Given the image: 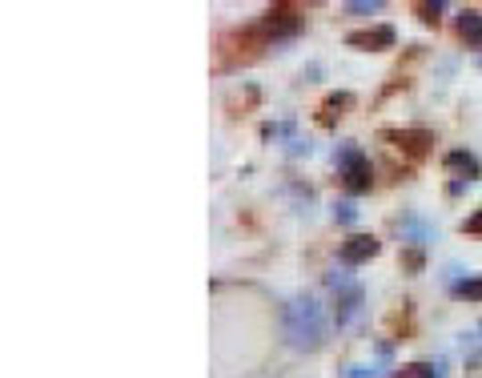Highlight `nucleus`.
I'll return each instance as SVG.
<instances>
[{
  "mask_svg": "<svg viewBox=\"0 0 482 378\" xmlns=\"http://www.w3.org/2000/svg\"><path fill=\"white\" fill-rule=\"evenodd\" d=\"M342 181H345V189H350V193H366L370 189L374 169H370L366 153H358V149H345L342 153Z\"/></svg>",
  "mask_w": 482,
  "mask_h": 378,
  "instance_id": "1",
  "label": "nucleus"
},
{
  "mask_svg": "<svg viewBox=\"0 0 482 378\" xmlns=\"http://www.w3.org/2000/svg\"><path fill=\"white\" fill-rule=\"evenodd\" d=\"M386 141H394L398 149H406V153H426L434 145V133L430 129H386Z\"/></svg>",
  "mask_w": 482,
  "mask_h": 378,
  "instance_id": "2",
  "label": "nucleus"
},
{
  "mask_svg": "<svg viewBox=\"0 0 482 378\" xmlns=\"http://www.w3.org/2000/svg\"><path fill=\"white\" fill-rule=\"evenodd\" d=\"M378 254V238L374 233H353V238L342 241V262L345 265H362Z\"/></svg>",
  "mask_w": 482,
  "mask_h": 378,
  "instance_id": "3",
  "label": "nucleus"
},
{
  "mask_svg": "<svg viewBox=\"0 0 482 378\" xmlns=\"http://www.w3.org/2000/svg\"><path fill=\"white\" fill-rule=\"evenodd\" d=\"M345 45H350V48H370V53H378V48H390V45H394V29H390V24H378V29L350 32V37H345Z\"/></svg>",
  "mask_w": 482,
  "mask_h": 378,
  "instance_id": "4",
  "label": "nucleus"
},
{
  "mask_svg": "<svg viewBox=\"0 0 482 378\" xmlns=\"http://www.w3.org/2000/svg\"><path fill=\"white\" fill-rule=\"evenodd\" d=\"M458 37H462L466 45H482V13L478 8H462V13H458Z\"/></svg>",
  "mask_w": 482,
  "mask_h": 378,
  "instance_id": "5",
  "label": "nucleus"
},
{
  "mask_svg": "<svg viewBox=\"0 0 482 378\" xmlns=\"http://www.w3.org/2000/svg\"><path fill=\"white\" fill-rule=\"evenodd\" d=\"M294 29H297L294 8H270V16L262 21V32H273V37H281V32H294Z\"/></svg>",
  "mask_w": 482,
  "mask_h": 378,
  "instance_id": "6",
  "label": "nucleus"
},
{
  "mask_svg": "<svg viewBox=\"0 0 482 378\" xmlns=\"http://www.w3.org/2000/svg\"><path fill=\"white\" fill-rule=\"evenodd\" d=\"M345 105H350V97H345V93L329 97V101L321 105V125H334V117H342V113H334V109H345Z\"/></svg>",
  "mask_w": 482,
  "mask_h": 378,
  "instance_id": "7",
  "label": "nucleus"
},
{
  "mask_svg": "<svg viewBox=\"0 0 482 378\" xmlns=\"http://www.w3.org/2000/svg\"><path fill=\"white\" fill-rule=\"evenodd\" d=\"M446 169H462V173H478V161L470 153H446Z\"/></svg>",
  "mask_w": 482,
  "mask_h": 378,
  "instance_id": "8",
  "label": "nucleus"
},
{
  "mask_svg": "<svg viewBox=\"0 0 482 378\" xmlns=\"http://www.w3.org/2000/svg\"><path fill=\"white\" fill-rule=\"evenodd\" d=\"M458 298H470V302H482V278H470V281H458L454 290Z\"/></svg>",
  "mask_w": 482,
  "mask_h": 378,
  "instance_id": "9",
  "label": "nucleus"
},
{
  "mask_svg": "<svg viewBox=\"0 0 482 378\" xmlns=\"http://www.w3.org/2000/svg\"><path fill=\"white\" fill-rule=\"evenodd\" d=\"M394 378H434V370L426 366V362H410V366H402Z\"/></svg>",
  "mask_w": 482,
  "mask_h": 378,
  "instance_id": "10",
  "label": "nucleus"
},
{
  "mask_svg": "<svg viewBox=\"0 0 482 378\" xmlns=\"http://www.w3.org/2000/svg\"><path fill=\"white\" fill-rule=\"evenodd\" d=\"M462 230H466V233H482V209H478V214H474V217H466V222H462Z\"/></svg>",
  "mask_w": 482,
  "mask_h": 378,
  "instance_id": "11",
  "label": "nucleus"
},
{
  "mask_svg": "<svg viewBox=\"0 0 482 378\" xmlns=\"http://www.w3.org/2000/svg\"><path fill=\"white\" fill-rule=\"evenodd\" d=\"M418 13H422V21H438V13H442V8H438V4H422V8H418Z\"/></svg>",
  "mask_w": 482,
  "mask_h": 378,
  "instance_id": "12",
  "label": "nucleus"
}]
</instances>
